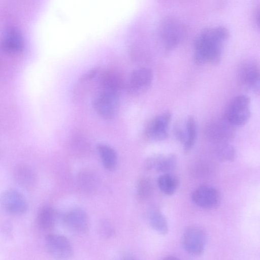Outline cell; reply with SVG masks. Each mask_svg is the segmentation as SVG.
<instances>
[{
    "instance_id": "1",
    "label": "cell",
    "mask_w": 260,
    "mask_h": 260,
    "mask_svg": "<svg viewBox=\"0 0 260 260\" xmlns=\"http://www.w3.org/2000/svg\"><path fill=\"white\" fill-rule=\"evenodd\" d=\"M230 32L223 26L207 27L202 30L194 41V61L198 65L207 62L219 63L221 59L223 43Z\"/></svg>"
},
{
    "instance_id": "2",
    "label": "cell",
    "mask_w": 260,
    "mask_h": 260,
    "mask_svg": "<svg viewBox=\"0 0 260 260\" xmlns=\"http://www.w3.org/2000/svg\"><path fill=\"white\" fill-rule=\"evenodd\" d=\"M185 26L181 21L173 17H167L159 23L158 34L166 50L174 49L182 41Z\"/></svg>"
},
{
    "instance_id": "3",
    "label": "cell",
    "mask_w": 260,
    "mask_h": 260,
    "mask_svg": "<svg viewBox=\"0 0 260 260\" xmlns=\"http://www.w3.org/2000/svg\"><path fill=\"white\" fill-rule=\"evenodd\" d=\"M250 98L245 94L235 97L225 113L224 119L232 126L245 124L250 116Z\"/></svg>"
},
{
    "instance_id": "4",
    "label": "cell",
    "mask_w": 260,
    "mask_h": 260,
    "mask_svg": "<svg viewBox=\"0 0 260 260\" xmlns=\"http://www.w3.org/2000/svg\"><path fill=\"white\" fill-rule=\"evenodd\" d=\"M206 242V233L201 228L191 226L184 231L183 246L185 250L190 254L201 255L205 249Z\"/></svg>"
},
{
    "instance_id": "5",
    "label": "cell",
    "mask_w": 260,
    "mask_h": 260,
    "mask_svg": "<svg viewBox=\"0 0 260 260\" xmlns=\"http://www.w3.org/2000/svg\"><path fill=\"white\" fill-rule=\"evenodd\" d=\"M0 206L5 212L14 215H22L27 209L25 197L13 189L5 190L0 194Z\"/></svg>"
},
{
    "instance_id": "6",
    "label": "cell",
    "mask_w": 260,
    "mask_h": 260,
    "mask_svg": "<svg viewBox=\"0 0 260 260\" xmlns=\"http://www.w3.org/2000/svg\"><path fill=\"white\" fill-rule=\"evenodd\" d=\"M171 117V113L167 111L152 118L145 128L144 135L146 138L153 141L165 140L168 135Z\"/></svg>"
},
{
    "instance_id": "7",
    "label": "cell",
    "mask_w": 260,
    "mask_h": 260,
    "mask_svg": "<svg viewBox=\"0 0 260 260\" xmlns=\"http://www.w3.org/2000/svg\"><path fill=\"white\" fill-rule=\"evenodd\" d=\"M259 66L255 60L248 59L241 64L238 70L240 82L257 94L259 92Z\"/></svg>"
},
{
    "instance_id": "8",
    "label": "cell",
    "mask_w": 260,
    "mask_h": 260,
    "mask_svg": "<svg viewBox=\"0 0 260 260\" xmlns=\"http://www.w3.org/2000/svg\"><path fill=\"white\" fill-rule=\"evenodd\" d=\"M191 199L198 206L212 209L218 207L220 203L221 196L216 188L208 185H201L193 191Z\"/></svg>"
},
{
    "instance_id": "9",
    "label": "cell",
    "mask_w": 260,
    "mask_h": 260,
    "mask_svg": "<svg viewBox=\"0 0 260 260\" xmlns=\"http://www.w3.org/2000/svg\"><path fill=\"white\" fill-rule=\"evenodd\" d=\"M153 80L152 71L146 68L134 70L130 75L127 84V91L137 95L143 93L150 87Z\"/></svg>"
},
{
    "instance_id": "10",
    "label": "cell",
    "mask_w": 260,
    "mask_h": 260,
    "mask_svg": "<svg viewBox=\"0 0 260 260\" xmlns=\"http://www.w3.org/2000/svg\"><path fill=\"white\" fill-rule=\"evenodd\" d=\"M233 128L225 119L216 120L207 125L205 134L207 138L216 144L229 142L234 137Z\"/></svg>"
},
{
    "instance_id": "11",
    "label": "cell",
    "mask_w": 260,
    "mask_h": 260,
    "mask_svg": "<svg viewBox=\"0 0 260 260\" xmlns=\"http://www.w3.org/2000/svg\"><path fill=\"white\" fill-rule=\"evenodd\" d=\"M45 244L47 251L55 257L67 258L73 254L71 244L63 236L49 234L46 238Z\"/></svg>"
},
{
    "instance_id": "12",
    "label": "cell",
    "mask_w": 260,
    "mask_h": 260,
    "mask_svg": "<svg viewBox=\"0 0 260 260\" xmlns=\"http://www.w3.org/2000/svg\"><path fill=\"white\" fill-rule=\"evenodd\" d=\"M93 106L100 117L106 119L112 118L118 110V96L100 92L94 100Z\"/></svg>"
},
{
    "instance_id": "13",
    "label": "cell",
    "mask_w": 260,
    "mask_h": 260,
    "mask_svg": "<svg viewBox=\"0 0 260 260\" xmlns=\"http://www.w3.org/2000/svg\"><path fill=\"white\" fill-rule=\"evenodd\" d=\"M176 164V156L172 153L153 154L149 156L145 161V167L147 169L163 173H169L173 171Z\"/></svg>"
},
{
    "instance_id": "14",
    "label": "cell",
    "mask_w": 260,
    "mask_h": 260,
    "mask_svg": "<svg viewBox=\"0 0 260 260\" xmlns=\"http://www.w3.org/2000/svg\"><path fill=\"white\" fill-rule=\"evenodd\" d=\"M24 42L20 31L14 27H8L3 32L1 46L6 52L16 53L23 48Z\"/></svg>"
},
{
    "instance_id": "15",
    "label": "cell",
    "mask_w": 260,
    "mask_h": 260,
    "mask_svg": "<svg viewBox=\"0 0 260 260\" xmlns=\"http://www.w3.org/2000/svg\"><path fill=\"white\" fill-rule=\"evenodd\" d=\"M63 220L72 230L80 233L87 231L89 219L86 213L82 209L76 208L68 212L63 216Z\"/></svg>"
},
{
    "instance_id": "16",
    "label": "cell",
    "mask_w": 260,
    "mask_h": 260,
    "mask_svg": "<svg viewBox=\"0 0 260 260\" xmlns=\"http://www.w3.org/2000/svg\"><path fill=\"white\" fill-rule=\"evenodd\" d=\"M123 86L122 79L117 72L108 70L102 75L100 80V92L119 96Z\"/></svg>"
},
{
    "instance_id": "17",
    "label": "cell",
    "mask_w": 260,
    "mask_h": 260,
    "mask_svg": "<svg viewBox=\"0 0 260 260\" xmlns=\"http://www.w3.org/2000/svg\"><path fill=\"white\" fill-rule=\"evenodd\" d=\"M14 177L19 185L27 188L32 187L36 180L35 173L29 168L24 166H21L15 169Z\"/></svg>"
},
{
    "instance_id": "18",
    "label": "cell",
    "mask_w": 260,
    "mask_h": 260,
    "mask_svg": "<svg viewBox=\"0 0 260 260\" xmlns=\"http://www.w3.org/2000/svg\"><path fill=\"white\" fill-rule=\"evenodd\" d=\"M157 184L163 193L167 196H172L179 187V180L176 176L166 173L158 178Z\"/></svg>"
},
{
    "instance_id": "19",
    "label": "cell",
    "mask_w": 260,
    "mask_h": 260,
    "mask_svg": "<svg viewBox=\"0 0 260 260\" xmlns=\"http://www.w3.org/2000/svg\"><path fill=\"white\" fill-rule=\"evenodd\" d=\"M97 148L103 166L108 170H114L117 164V156L115 150L104 144H99Z\"/></svg>"
},
{
    "instance_id": "20",
    "label": "cell",
    "mask_w": 260,
    "mask_h": 260,
    "mask_svg": "<svg viewBox=\"0 0 260 260\" xmlns=\"http://www.w3.org/2000/svg\"><path fill=\"white\" fill-rule=\"evenodd\" d=\"M149 222L151 228L161 235H166L169 231L168 224L166 218L158 209L150 210Z\"/></svg>"
},
{
    "instance_id": "21",
    "label": "cell",
    "mask_w": 260,
    "mask_h": 260,
    "mask_svg": "<svg viewBox=\"0 0 260 260\" xmlns=\"http://www.w3.org/2000/svg\"><path fill=\"white\" fill-rule=\"evenodd\" d=\"M186 138L184 143V149L188 152L193 147L197 138V127L193 117L189 116L185 122Z\"/></svg>"
},
{
    "instance_id": "22",
    "label": "cell",
    "mask_w": 260,
    "mask_h": 260,
    "mask_svg": "<svg viewBox=\"0 0 260 260\" xmlns=\"http://www.w3.org/2000/svg\"><path fill=\"white\" fill-rule=\"evenodd\" d=\"M55 213L49 206H44L39 211L37 220L40 227L44 229H49L53 227L55 220Z\"/></svg>"
},
{
    "instance_id": "23",
    "label": "cell",
    "mask_w": 260,
    "mask_h": 260,
    "mask_svg": "<svg viewBox=\"0 0 260 260\" xmlns=\"http://www.w3.org/2000/svg\"><path fill=\"white\" fill-rule=\"evenodd\" d=\"M215 153L219 159L224 161H233L237 156L235 148L229 142L217 144Z\"/></svg>"
},
{
    "instance_id": "24",
    "label": "cell",
    "mask_w": 260,
    "mask_h": 260,
    "mask_svg": "<svg viewBox=\"0 0 260 260\" xmlns=\"http://www.w3.org/2000/svg\"><path fill=\"white\" fill-rule=\"evenodd\" d=\"M153 185L151 181L147 177H143L138 182L137 194L141 199L147 198L151 193Z\"/></svg>"
},
{
    "instance_id": "25",
    "label": "cell",
    "mask_w": 260,
    "mask_h": 260,
    "mask_svg": "<svg viewBox=\"0 0 260 260\" xmlns=\"http://www.w3.org/2000/svg\"><path fill=\"white\" fill-rule=\"evenodd\" d=\"M174 133L176 139L180 142L184 144L186 138L185 123L184 126H182L180 124L176 126Z\"/></svg>"
},
{
    "instance_id": "26",
    "label": "cell",
    "mask_w": 260,
    "mask_h": 260,
    "mask_svg": "<svg viewBox=\"0 0 260 260\" xmlns=\"http://www.w3.org/2000/svg\"><path fill=\"white\" fill-rule=\"evenodd\" d=\"M259 8H257L255 9L254 14H253V19L255 22V24L259 26Z\"/></svg>"
},
{
    "instance_id": "27",
    "label": "cell",
    "mask_w": 260,
    "mask_h": 260,
    "mask_svg": "<svg viewBox=\"0 0 260 260\" xmlns=\"http://www.w3.org/2000/svg\"><path fill=\"white\" fill-rule=\"evenodd\" d=\"M178 259V258H177L174 256H172V255L168 256L165 258V259Z\"/></svg>"
}]
</instances>
